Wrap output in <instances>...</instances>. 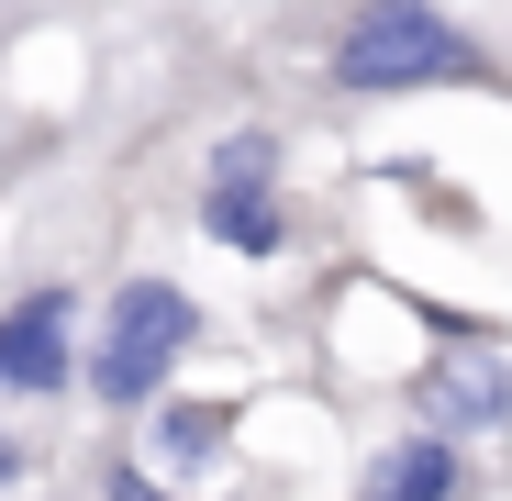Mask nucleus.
<instances>
[{
	"label": "nucleus",
	"mask_w": 512,
	"mask_h": 501,
	"mask_svg": "<svg viewBox=\"0 0 512 501\" xmlns=\"http://www.w3.org/2000/svg\"><path fill=\"white\" fill-rule=\"evenodd\" d=\"M412 424L423 435H490V424H512V357H490V346L435 357L412 379Z\"/></svg>",
	"instance_id": "20e7f679"
},
{
	"label": "nucleus",
	"mask_w": 512,
	"mask_h": 501,
	"mask_svg": "<svg viewBox=\"0 0 512 501\" xmlns=\"http://www.w3.org/2000/svg\"><path fill=\"white\" fill-rule=\"evenodd\" d=\"M323 78L346 101H412V90H479L490 56L435 12V0H357L323 45Z\"/></svg>",
	"instance_id": "f257e3e1"
},
{
	"label": "nucleus",
	"mask_w": 512,
	"mask_h": 501,
	"mask_svg": "<svg viewBox=\"0 0 512 501\" xmlns=\"http://www.w3.org/2000/svg\"><path fill=\"white\" fill-rule=\"evenodd\" d=\"M201 234L223 245V257H279V245H290L279 179H212L201 190Z\"/></svg>",
	"instance_id": "39448f33"
},
{
	"label": "nucleus",
	"mask_w": 512,
	"mask_h": 501,
	"mask_svg": "<svg viewBox=\"0 0 512 501\" xmlns=\"http://www.w3.org/2000/svg\"><path fill=\"white\" fill-rule=\"evenodd\" d=\"M0 479H23V446H12V435H0Z\"/></svg>",
	"instance_id": "1a4fd4ad"
},
{
	"label": "nucleus",
	"mask_w": 512,
	"mask_h": 501,
	"mask_svg": "<svg viewBox=\"0 0 512 501\" xmlns=\"http://www.w3.org/2000/svg\"><path fill=\"white\" fill-rule=\"evenodd\" d=\"M223 435H234V412H212V401H156V457H167V468H212Z\"/></svg>",
	"instance_id": "0eeeda50"
},
{
	"label": "nucleus",
	"mask_w": 512,
	"mask_h": 501,
	"mask_svg": "<svg viewBox=\"0 0 512 501\" xmlns=\"http://www.w3.org/2000/svg\"><path fill=\"white\" fill-rule=\"evenodd\" d=\"M201 346V301L179 279H123L112 312H101V346H90V401L101 412H156L167 379H179V357Z\"/></svg>",
	"instance_id": "f03ea898"
},
{
	"label": "nucleus",
	"mask_w": 512,
	"mask_h": 501,
	"mask_svg": "<svg viewBox=\"0 0 512 501\" xmlns=\"http://www.w3.org/2000/svg\"><path fill=\"white\" fill-rule=\"evenodd\" d=\"M457 490H468L457 435H423V424H412V435H401V446L368 468V490H357V501H457Z\"/></svg>",
	"instance_id": "423d86ee"
},
{
	"label": "nucleus",
	"mask_w": 512,
	"mask_h": 501,
	"mask_svg": "<svg viewBox=\"0 0 512 501\" xmlns=\"http://www.w3.org/2000/svg\"><path fill=\"white\" fill-rule=\"evenodd\" d=\"M78 368H90L78 357V290H23L0 312V390L12 401H67Z\"/></svg>",
	"instance_id": "7ed1b4c3"
},
{
	"label": "nucleus",
	"mask_w": 512,
	"mask_h": 501,
	"mask_svg": "<svg viewBox=\"0 0 512 501\" xmlns=\"http://www.w3.org/2000/svg\"><path fill=\"white\" fill-rule=\"evenodd\" d=\"M212 179H279V134H268V123L223 134V145H212Z\"/></svg>",
	"instance_id": "6e6552de"
}]
</instances>
